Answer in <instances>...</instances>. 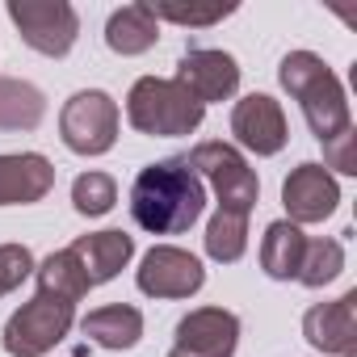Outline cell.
Returning <instances> with one entry per match:
<instances>
[{
  "label": "cell",
  "instance_id": "cell-13",
  "mask_svg": "<svg viewBox=\"0 0 357 357\" xmlns=\"http://www.w3.org/2000/svg\"><path fill=\"white\" fill-rule=\"evenodd\" d=\"M240 344V319L223 307H198L176 324V349L194 357H231Z\"/></svg>",
  "mask_w": 357,
  "mask_h": 357
},
{
  "label": "cell",
  "instance_id": "cell-21",
  "mask_svg": "<svg viewBox=\"0 0 357 357\" xmlns=\"http://www.w3.org/2000/svg\"><path fill=\"white\" fill-rule=\"evenodd\" d=\"M248 248V215H231V211H215V219L206 223V257L219 265L240 261Z\"/></svg>",
  "mask_w": 357,
  "mask_h": 357
},
{
  "label": "cell",
  "instance_id": "cell-20",
  "mask_svg": "<svg viewBox=\"0 0 357 357\" xmlns=\"http://www.w3.org/2000/svg\"><path fill=\"white\" fill-rule=\"evenodd\" d=\"M38 294H47V298H59V303H80L93 286H89V278H84V269H80V261L63 248V252H51L38 269Z\"/></svg>",
  "mask_w": 357,
  "mask_h": 357
},
{
  "label": "cell",
  "instance_id": "cell-19",
  "mask_svg": "<svg viewBox=\"0 0 357 357\" xmlns=\"http://www.w3.org/2000/svg\"><path fill=\"white\" fill-rule=\"evenodd\" d=\"M43 114H47L43 89H34L30 80L0 76V130H34Z\"/></svg>",
  "mask_w": 357,
  "mask_h": 357
},
{
  "label": "cell",
  "instance_id": "cell-27",
  "mask_svg": "<svg viewBox=\"0 0 357 357\" xmlns=\"http://www.w3.org/2000/svg\"><path fill=\"white\" fill-rule=\"evenodd\" d=\"M168 357H194V353H185V349H176V344H172V349H168Z\"/></svg>",
  "mask_w": 357,
  "mask_h": 357
},
{
  "label": "cell",
  "instance_id": "cell-8",
  "mask_svg": "<svg viewBox=\"0 0 357 357\" xmlns=\"http://www.w3.org/2000/svg\"><path fill=\"white\" fill-rule=\"evenodd\" d=\"M135 282H139V290L151 294V298H190V294L202 290L206 269H202V261H198L194 252H185V248H176V244H155V248L143 257Z\"/></svg>",
  "mask_w": 357,
  "mask_h": 357
},
{
  "label": "cell",
  "instance_id": "cell-22",
  "mask_svg": "<svg viewBox=\"0 0 357 357\" xmlns=\"http://www.w3.org/2000/svg\"><path fill=\"white\" fill-rule=\"evenodd\" d=\"M344 269V248L340 240H307V252H303V265H298V282L319 290L328 282H336Z\"/></svg>",
  "mask_w": 357,
  "mask_h": 357
},
{
  "label": "cell",
  "instance_id": "cell-10",
  "mask_svg": "<svg viewBox=\"0 0 357 357\" xmlns=\"http://www.w3.org/2000/svg\"><path fill=\"white\" fill-rule=\"evenodd\" d=\"M231 135H236L240 147H248L257 155H278L286 147V139H290L286 114H282V105L269 93H252V97L236 101V109H231Z\"/></svg>",
  "mask_w": 357,
  "mask_h": 357
},
{
  "label": "cell",
  "instance_id": "cell-3",
  "mask_svg": "<svg viewBox=\"0 0 357 357\" xmlns=\"http://www.w3.org/2000/svg\"><path fill=\"white\" fill-rule=\"evenodd\" d=\"M126 118L139 135H155V139H176V135H194L206 118V105L176 80H160V76H143L130 84L126 97Z\"/></svg>",
  "mask_w": 357,
  "mask_h": 357
},
{
  "label": "cell",
  "instance_id": "cell-12",
  "mask_svg": "<svg viewBox=\"0 0 357 357\" xmlns=\"http://www.w3.org/2000/svg\"><path fill=\"white\" fill-rule=\"evenodd\" d=\"M303 336L319 353H353L357 349V290H344L332 303H319L303 315Z\"/></svg>",
  "mask_w": 357,
  "mask_h": 357
},
{
  "label": "cell",
  "instance_id": "cell-23",
  "mask_svg": "<svg viewBox=\"0 0 357 357\" xmlns=\"http://www.w3.org/2000/svg\"><path fill=\"white\" fill-rule=\"evenodd\" d=\"M118 202V185L109 172H80L72 181V206L84 215V219H101L109 215Z\"/></svg>",
  "mask_w": 357,
  "mask_h": 357
},
{
  "label": "cell",
  "instance_id": "cell-9",
  "mask_svg": "<svg viewBox=\"0 0 357 357\" xmlns=\"http://www.w3.org/2000/svg\"><path fill=\"white\" fill-rule=\"evenodd\" d=\"M340 202V185L324 164H298L282 181V206L290 223H324Z\"/></svg>",
  "mask_w": 357,
  "mask_h": 357
},
{
  "label": "cell",
  "instance_id": "cell-25",
  "mask_svg": "<svg viewBox=\"0 0 357 357\" xmlns=\"http://www.w3.org/2000/svg\"><path fill=\"white\" fill-rule=\"evenodd\" d=\"M34 273V252L26 244H0V298Z\"/></svg>",
  "mask_w": 357,
  "mask_h": 357
},
{
  "label": "cell",
  "instance_id": "cell-16",
  "mask_svg": "<svg viewBox=\"0 0 357 357\" xmlns=\"http://www.w3.org/2000/svg\"><path fill=\"white\" fill-rule=\"evenodd\" d=\"M80 332L101 344V349H135L139 336H143V315L126 303H114V307H97L80 319Z\"/></svg>",
  "mask_w": 357,
  "mask_h": 357
},
{
  "label": "cell",
  "instance_id": "cell-6",
  "mask_svg": "<svg viewBox=\"0 0 357 357\" xmlns=\"http://www.w3.org/2000/svg\"><path fill=\"white\" fill-rule=\"evenodd\" d=\"M5 13L17 26L22 43L34 47L38 55L63 59L80 38V17L68 0H9Z\"/></svg>",
  "mask_w": 357,
  "mask_h": 357
},
{
  "label": "cell",
  "instance_id": "cell-15",
  "mask_svg": "<svg viewBox=\"0 0 357 357\" xmlns=\"http://www.w3.org/2000/svg\"><path fill=\"white\" fill-rule=\"evenodd\" d=\"M68 252L80 261L89 286H101V282H114V278L130 265L135 240H130L126 231H93V236H80Z\"/></svg>",
  "mask_w": 357,
  "mask_h": 357
},
{
  "label": "cell",
  "instance_id": "cell-28",
  "mask_svg": "<svg viewBox=\"0 0 357 357\" xmlns=\"http://www.w3.org/2000/svg\"><path fill=\"white\" fill-rule=\"evenodd\" d=\"M340 357H357V349H353V353H340Z\"/></svg>",
  "mask_w": 357,
  "mask_h": 357
},
{
  "label": "cell",
  "instance_id": "cell-5",
  "mask_svg": "<svg viewBox=\"0 0 357 357\" xmlns=\"http://www.w3.org/2000/svg\"><path fill=\"white\" fill-rule=\"evenodd\" d=\"M72 319H76L72 303L34 294L30 303H22L9 315V324H5V353L9 357H43L72 332Z\"/></svg>",
  "mask_w": 357,
  "mask_h": 357
},
{
  "label": "cell",
  "instance_id": "cell-2",
  "mask_svg": "<svg viewBox=\"0 0 357 357\" xmlns=\"http://www.w3.org/2000/svg\"><path fill=\"white\" fill-rule=\"evenodd\" d=\"M278 80L282 89L303 105V118L311 126V135L319 143H328L332 135H340L349 122V101H344V89L336 80V72L315 55V51H290L278 68Z\"/></svg>",
  "mask_w": 357,
  "mask_h": 357
},
{
  "label": "cell",
  "instance_id": "cell-18",
  "mask_svg": "<svg viewBox=\"0 0 357 357\" xmlns=\"http://www.w3.org/2000/svg\"><path fill=\"white\" fill-rule=\"evenodd\" d=\"M160 38V22L147 13V5H122L105 22V47L118 55H143Z\"/></svg>",
  "mask_w": 357,
  "mask_h": 357
},
{
  "label": "cell",
  "instance_id": "cell-11",
  "mask_svg": "<svg viewBox=\"0 0 357 357\" xmlns=\"http://www.w3.org/2000/svg\"><path fill=\"white\" fill-rule=\"evenodd\" d=\"M176 84H185L202 105L211 101H227L240 89V68L227 51H211V47H190L176 63Z\"/></svg>",
  "mask_w": 357,
  "mask_h": 357
},
{
  "label": "cell",
  "instance_id": "cell-4",
  "mask_svg": "<svg viewBox=\"0 0 357 357\" xmlns=\"http://www.w3.org/2000/svg\"><path fill=\"white\" fill-rule=\"evenodd\" d=\"M185 160H190V168L202 176V185L215 190L219 211L252 215V206H257V198H261V181H257V172L248 168V160H244L231 143L206 139V143H198Z\"/></svg>",
  "mask_w": 357,
  "mask_h": 357
},
{
  "label": "cell",
  "instance_id": "cell-7",
  "mask_svg": "<svg viewBox=\"0 0 357 357\" xmlns=\"http://www.w3.org/2000/svg\"><path fill=\"white\" fill-rule=\"evenodd\" d=\"M118 101L101 89L76 93L59 114V135L76 155H105L118 139Z\"/></svg>",
  "mask_w": 357,
  "mask_h": 357
},
{
  "label": "cell",
  "instance_id": "cell-17",
  "mask_svg": "<svg viewBox=\"0 0 357 357\" xmlns=\"http://www.w3.org/2000/svg\"><path fill=\"white\" fill-rule=\"evenodd\" d=\"M303 252H307V236H303L290 219H278V223L265 227V240H261V269H265L273 282L298 278Z\"/></svg>",
  "mask_w": 357,
  "mask_h": 357
},
{
  "label": "cell",
  "instance_id": "cell-1",
  "mask_svg": "<svg viewBox=\"0 0 357 357\" xmlns=\"http://www.w3.org/2000/svg\"><path fill=\"white\" fill-rule=\"evenodd\" d=\"M206 211V185L185 155H168L139 168L130 185V219L151 236H181Z\"/></svg>",
  "mask_w": 357,
  "mask_h": 357
},
{
  "label": "cell",
  "instance_id": "cell-14",
  "mask_svg": "<svg viewBox=\"0 0 357 357\" xmlns=\"http://www.w3.org/2000/svg\"><path fill=\"white\" fill-rule=\"evenodd\" d=\"M55 185V164L38 151L0 155V206H30L43 202Z\"/></svg>",
  "mask_w": 357,
  "mask_h": 357
},
{
  "label": "cell",
  "instance_id": "cell-24",
  "mask_svg": "<svg viewBox=\"0 0 357 357\" xmlns=\"http://www.w3.org/2000/svg\"><path fill=\"white\" fill-rule=\"evenodd\" d=\"M147 13L155 22H176V26H215L223 17L236 13V5H211V9H194V5H176V0H143Z\"/></svg>",
  "mask_w": 357,
  "mask_h": 357
},
{
  "label": "cell",
  "instance_id": "cell-26",
  "mask_svg": "<svg viewBox=\"0 0 357 357\" xmlns=\"http://www.w3.org/2000/svg\"><path fill=\"white\" fill-rule=\"evenodd\" d=\"M324 164L336 168V172H344V176L357 172V130L353 126H344L340 135H332L324 143Z\"/></svg>",
  "mask_w": 357,
  "mask_h": 357
}]
</instances>
